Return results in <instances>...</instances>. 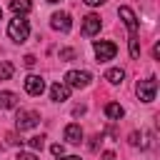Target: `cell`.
<instances>
[{
  "mask_svg": "<svg viewBox=\"0 0 160 160\" xmlns=\"http://www.w3.org/2000/svg\"><path fill=\"white\" fill-rule=\"evenodd\" d=\"M25 90H28L30 95H42L45 80H42L40 75H28V78H25Z\"/></svg>",
  "mask_w": 160,
  "mask_h": 160,
  "instance_id": "cell-9",
  "label": "cell"
},
{
  "mask_svg": "<svg viewBox=\"0 0 160 160\" xmlns=\"http://www.w3.org/2000/svg\"><path fill=\"white\" fill-rule=\"evenodd\" d=\"M8 142H10V145H20L22 140H18V135H12V132H10V135H8Z\"/></svg>",
  "mask_w": 160,
  "mask_h": 160,
  "instance_id": "cell-22",
  "label": "cell"
},
{
  "mask_svg": "<svg viewBox=\"0 0 160 160\" xmlns=\"http://www.w3.org/2000/svg\"><path fill=\"white\" fill-rule=\"evenodd\" d=\"M38 122H40V112H35V110H20L18 118H15V128H18L20 132L35 128Z\"/></svg>",
  "mask_w": 160,
  "mask_h": 160,
  "instance_id": "cell-5",
  "label": "cell"
},
{
  "mask_svg": "<svg viewBox=\"0 0 160 160\" xmlns=\"http://www.w3.org/2000/svg\"><path fill=\"white\" fill-rule=\"evenodd\" d=\"M118 55V45L110 42V40H95V58L98 62H105V60H112Z\"/></svg>",
  "mask_w": 160,
  "mask_h": 160,
  "instance_id": "cell-4",
  "label": "cell"
},
{
  "mask_svg": "<svg viewBox=\"0 0 160 160\" xmlns=\"http://www.w3.org/2000/svg\"><path fill=\"white\" fill-rule=\"evenodd\" d=\"M82 112H85V108H82V105H78V108H72V115H75V118H80Z\"/></svg>",
  "mask_w": 160,
  "mask_h": 160,
  "instance_id": "cell-23",
  "label": "cell"
},
{
  "mask_svg": "<svg viewBox=\"0 0 160 160\" xmlns=\"http://www.w3.org/2000/svg\"><path fill=\"white\" fill-rule=\"evenodd\" d=\"M58 55H60V60H65V62H68V60H75V50H70V48H62Z\"/></svg>",
  "mask_w": 160,
  "mask_h": 160,
  "instance_id": "cell-18",
  "label": "cell"
},
{
  "mask_svg": "<svg viewBox=\"0 0 160 160\" xmlns=\"http://www.w3.org/2000/svg\"><path fill=\"white\" fill-rule=\"evenodd\" d=\"M0 20H2V8H0Z\"/></svg>",
  "mask_w": 160,
  "mask_h": 160,
  "instance_id": "cell-28",
  "label": "cell"
},
{
  "mask_svg": "<svg viewBox=\"0 0 160 160\" xmlns=\"http://www.w3.org/2000/svg\"><path fill=\"white\" fill-rule=\"evenodd\" d=\"M58 160H80L78 155H68V158H58Z\"/></svg>",
  "mask_w": 160,
  "mask_h": 160,
  "instance_id": "cell-26",
  "label": "cell"
},
{
  "mask_svg": "<svg viewBox=\"0 0 160 160\" xmlns=\"http://www.w3.org/2000/svg\"><path fill=\"white\" fill-rule=\"evenodd\" d=\"M82 2H88V5H102L105 0H82Z\"/></svg>",
  "mask_w": 160,
  "mask_h": 160,
  "instance_id": "cell-25",
  "label": "cell"
},
{
  "mask_svg": "<svg viewBox=\"0 0 160 160\" xmlns=\"http://www.w3.org/2000/svg\"><path fill=\"white\" fill-rule=\"evenodd\" d=\"M28 142H30L32 150H42V145H45V135H35V138H30Z\"/></svg>",
  "mask_w": 160,
  "mask_h": 160,
  "instance_id": "cell-17",
  "label": "cell"
},
{
  "mask_svg": "<svg viewBox=\"0 0 160 160\" xmlns=\"http://www.w3.org/2000/svg\"><path fill=\"white\" fill-rule=\"evenodd\" d=\"M122 78H125V70H120V68H112V70H108V72H105V80H108V82H112V85H120V82H122Z\"/></svg>",
  "mask_w": 160,
  "mask_h": 160,
  "instance_id": "cell-15",
  "label": "cell"
},
{
  "mask_svg": "<svg viewBox=\"0 0 160 160\" xmlns=\"http://www.w3.org/2000/svg\"><path fill=\"white\" fill-rule=\"evenodd\" d=\"M135 92H138V98H140L142 102H152V100H155V92H158V80H155V78L138 80Z\"/></svg>",
  "mask_w": 160,
  "mask_h": 160,
  "instance_id": "cell-3",
  "label": "cell"
},
{
  "mask_svg": "<svg viewBox=\"0 0 160 160\" xmlns=\"http://www.w3.org/2000/svg\"><path fill=\"white\" fill-rule=\"evenodd\" d=\"M15 160H38V155H35V152H18Z\"/></svg>",
  "mask_w": 160,
  "mask_h": 160,
  "instance_id": "cell-19",
  "label": "cell"
},
{
  "mask_svg": "<svg viewBox=\"0 0 160 160\" xmlns=\"http://www.w3.org/2000/svg\"><path fill=\"white\" fill-rule=\"evenodd\" d=\"M22 62H25L28 68H32V65H35L38 60H35V55H25V58H22Z\"/></svg>",
  "mask_w": 160,
  "mask_h": 160,
  "instance_id": "cell-21",
  "label": "cell"
},
{
  "mask_svg": "<svg viewBox=\"0 0 160 160\" xmlns=\"http://www.w3.org/2000/svg\"><path fill=\"white\" fill-rule=\"evenodd\" d=\"M105 115H108L110 120H120V118L125 115V110H122V105H118V102H108V105H105Z\"/></svg>",
  "mask_w": 160,
  "mask_h": 160,
  "instance_id": "cell-14",
  "label": "cell"
},
{
  "mask_svg": "<svg viewBox=\"0 0 160 160\" xmlns=\"http://www.w3.org/2000/svg\"><path fill=\"white\" fill-rule=\"evenodd\" d=\"M118 12H120V18H122V22H125V28H128V32H130V58L138 60V58H140V45H138V18H135V12H132L128 5H122Z\"/></svg>",
  "mask_w": 160,
  "mask_h": 160,
  "instance_id": "cell-1",
  "label": "cell"
},
{
  "mask_svg": "<svg viewBox=\"0 0 160 160\" xmlns=\"http://www.w3.org/2000/svg\"><path fill=\"white\" fill-rule=\"evenodd\" d=\"M48 2H60V0H48Z\"/></svg>",
  "mask_w": 160,
  "mask_h": 160,
  "instance_id": "cell-27",
  "label": "cell"
},
{
  "mask_svg": "<svg viewBox=\"0 0 160 160\" xmlns=\"http://www.w3.org/2000/svg\"><path fill=\"white\" fill-rule=\"evenodd\" d=\"M90 72H85V70H70L68 75H65V85L68 88H88L90 85Z\"/></svg>",
  "mask_w": 160,
  "mask_h": 160,
  "instance_id": "cell-6",
  "label": "cell"
},
{
  "mask_svg": "<svg viewBox=\"0 0 160 160\" xmlns=\"http://www.w3.org/2000/svg\"><path fill=\"white\" fill-rule=\"evenodd\" d=\"M152 58H155V60H158V58H160V45H158V42H155V45H152Z\"/></svg>",
  "mask_w": 160,
  "mask_h": 160,
  "instance_id": "cell-24",
  "label": "cell"
},
{
  "mask_svg": "<svg viewBox=\"0 0 160 160\" xmlns=\"http://www.w3.org/2000/svg\"><path fill=\"white\" fill-rule=\"evenodd\" d=\"M65 140H68L70 145H80V140H82V128H80L78 122H70V125L65 128Z\"/></svg>",
  "mask_w": 160,
  "mask_h": 160,
  "instance_id": "cell-10",
  "label": "cell"
},
{
  "mask_svg": "<svg viewBox=\"0 0 160 160\" xmlns=\"http://www.w3.org/2000/svg\"><path fill=\"white\" fill-rule=\"evenodd\" d=\"M28 35H30V22H28L25 18H18V15H15V18L10 20V25H8V38L15 40V42H25Z\"/></svg>",
  "mask_w": 160,
  "mask_h": 160,
  "instance_id": "cell-2",
  "label": "cell"
},
{
  "mask_svg": "<svg viewBox=\"0 0 160 160\" xmlns=\"http://www.w3.org/2000/svg\"><path fill=\"white\" fill-rule=\"evenodd\" d=\"M68 95H70V88H68L65 82H55V85L50 88V100H55V102L68 100Z\"/></svg>",
  "mask_w": 160,
  "mask_h": 160,
  "instance_id": "cell-11",
  "label": "cell"
},
{
  "mask_svg": "<svg viewBox=\"0 0 160 160\" xmlns=\"http://www.w3.org/2000/svg\"><path fill=\"white\" fill-rule=\"evenodd\" d=\"M12 72H15L12 62H8V60H0V80H10V78H12Z\"/></svg>",
  "mask_w": 160,
  "mask_h": 160,
  "instance_id": "cell-16",
  "label": "cell"
},
{
  "mask_svg": "<svg viewBox=\"0 0 160 160\" xmlns=\"http://www.w3.org/2000/svg\"><path fill=\"white\" fill-rule=\"evenodd\" d=\"M50 150H52V155H58V158H62V152H65V148H62L60 142H55V145H52Z\"/></svg>",
  "mask_w": 160,
  "mask_h": 160,
  "instance_id": "cell-20",
  "label": "cell"
},
{
  "mask_svg": "<svg viewBox=\"0 0 160 160\" xmlns=\"http://www.w3.org/2000/svg\"><path fill=\"white\" fill-rule=\"evenodd\" d=\"M15 105H18V95L10 92V90H2V92H0V108H2V110H10V108H15Z\"/></svg>",
  "mask_w": 160,
  "mask_h": 160,
  "instance_id": "cell-13",
  "label": "cell"
},
{
  "mask_svg": "<svg viewBox=\"0 0 160 160\" xmlns=\"http://www.w3.org/2000/svg\"><path fill=\"white\" fill-rule=\"evenodd\" d=\"M10 10H12L18 18H22L25 12L32 10V2H30V0H10Z\"/></svg>",
  "mask_w": 160,
  "mask_h": 160,
  "instance_id": "cell-12",
  "label": "cell"
},
{
  "mask_svg": "<svg viewBox=\"0 0 160 160\" xmlns=\"http://www.w3.org/2000/svg\"><path fill=\"white\" fill-rule=\"evenodd\" d=\"M50 25H52L55 30H60V32H68V30L72 28V22H70V15H68V12H52Z\"/></svg>",
  "mask_w": 160,
  "mask_h": 160,
  "instance_id": "cell-8",
  "label": "cell"
},
{
  "mask_svg": "<svg viewBox=\"0 0 160 160\" xmlns=\"http://www.w3.org/2000/svg\"><path fill=\"white\" fill-rule=\"evenodd\" d=\"M100 15H95V12H90V15H85L82 18V35H88V38H92L98 30H100Z\"/></svg>",
  "mask_w": 160,
  "mask_h": 160,
  "instance_id": "cell-7",
  "label": "cell"
}]
</instances>
